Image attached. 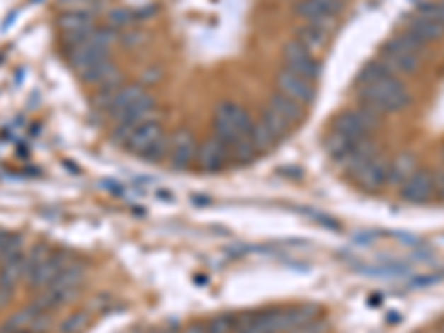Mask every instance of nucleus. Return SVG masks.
I'll return each instance as SVG.
<instances>
[{
	"label": "nucleus",
	"instance_id": "obj_13",
	"mask_svg": "<svg viewBox=\"0 0 444 333\" xmlns=\"http://www.w3.org/2000/svg\"><path fill=\"white\" fill-rule=\"evenodd\" d=\"M195 152H198V147H195L189 131L180 129L171 136L167 156H169V160H171V164L176 166V169H185V166L195 158Z\"/></svg>",
	"mask_w": 444,
	"mask_h": 333
},
{
	"label": "nucleus",
	"instance_id": "obj_30",
	"mask_svg": "<svg viewBox=\"0 0 444 333\" xmlns=\"http://www.w3.org/2000/svg\"><path fill=\"white\" fill-rule=\"evenodd\" d=\"M295 3H298V0H295Z\"/></svg>",
	"mask_w": 444,
	"mask_h": 333
},
{
	"label": "nucleus",
	"instance_id": "obj_18",
	"mask_svg": "<svg viewBox=\"0 0 444 333\" xmlns=\"http://www.w3.org/2000/svg\"><path fill=\"white\" fill-rule=\"evenodd\" d=\"M21 278H25V254L18 252L3 258V264H0V287L13 289Z\"/></svg>",
	"mask_w": 444,
	"mask_h": 333
},
{
	"label": "nucleus",
	"instance_id": "obj_23",
	"mask_svg": "<svg viewBox=\"0 0 444 333\" xmlns=\"http://www.w3.org/2000/svg\"><path fill=\"white\" fill-rule=\"evenodd\" d=\"M418 16L444 27V3H422L418 7Z\"/></svg>",
	"mask_w": 444,
	"mask_h": 333
},
{
	"label": "nucleus",
	"instance_id": "obj_5",
	"mask_svg": "<svg viewBox=\"0 0 444 333\" xmlns=\"http://www.w3.org/2000/svg\"><path fill=\"white\" fill-rule=\"evenodd\" d=\"M283 69L298 74L311 82H316L322 74V67L316 58V54H311L307 47H302L298 40H289L283 47Z\"/></svg>",
	"mask_w": 444,
	"mask_h": 333
},
{
	"label": "nucleus",
	"instance_id": "obj_16",
	"mask_svg": "<svg viewBox=\"0 0 444 333\" xmlns=\"http://www.w3.org/2000/svg\"><path fill=\"white\" fill-rule=\"evenodd\" d=\"M382 62L389 67L393 74H414L420 67V56L402 52V49L387 43L385 52H382Z\"/></svg>",
	"mask_w": 444,
	"mask_h": 333
},
{
	"label": "nucleus",
	"instance_id": "obj_27",
	"mask_svg": "<svg viewBox=\"0 0 444 333\" xmlns=\"http://www.w3.org/2000/svg\"><path fill=\"white\" fill-rule=\"evenodd\" d=\"M185 333H207V324H191Z\"/></svg>",
	"mask_w": 444,
	"mask_h": 333
},
{
	"label": "nucleus",
	"instance_id": "obj_28",
	"mask_svg": "<svg viewBox=\"0 0 444 333\" xmlns=\"http://www.w3.org/2000/svg\"><path fill=\"white\" fill-rule=\"evenodd\" d=\"M436 191L444 198V176L442 178H436Z\"/></svg>",
	"mask_w": 444,
	"mask_h": 333
},
{
	"label": "nucleus",
	"instance_id": "obj_26",
	"mask_svg": "<svg viewBox=\"0 0 444 333\" xmlns=\"http://www.w3.org/2000/svg\"><path fill=\"white\" fill-rule=\"evenodd\" d=\"M11 291H13V289L0 287V309H3L5 305H9V300H11Z\"/></svg>",
	"mask_w": 444,
	"mask_h": 333
},
{
	"label": "nucleus",
	"instance_id": "obj_11",
	"mask_svg": "<svg viewBox=\"0 0 444 333\" xmlns=\"http://www.w3.org/2000/svg\"><path fill=\"white\" fill-rule=\"evenodd\" d=\"M69 264V260L64 258L62 254H54V256H47L40 264H38V269L31 273L27 278V282L34 289H47V287H52L56 278L60 276V271L64 269V266Z\"/></svg>",
	"mask_w": 444,
	"mask_h": 333
},
{
	"label": "nucleus",
	"instance_id": "obj_15",
	"mask_svg": "<svg viewBox=\"0 0 444 333\" xmlns=\"http://www.w3.org/2000/svg\"><path fill=\"white\" fill-rule=\"evenodd\" d=\"M295 16H300L304 23L322 27L326 31H331L336 25V16L326 7H322L318 0H298L295 3Z\"/></svg>",
	"mask_w": 444,
	"mask_h": 333
},
{
	"label": "nucleus",
	"instance_id": "obj_12",
	"mask_svg": "<svg viewBox=\"0 0 444 333\" xmlns=\"http://www.w3.org/2000/svg\"><path fill=\"white\" fill-rule=\"evenodd\" d=\"M93 29V18L87 11H67L64 16H60V31L67 45L82 40Z\"/></svg>",
	"mask_w": 444,
	"mask_h": 333
},
{
	"label": "nucleus",
	"instance_id": "obj_14",
	"mask_svg": "<svg viewBox=\"0 0 444 333\" xmlns=\"http://www.w3.org/2000/svg\"><path fill=\"white\" fill-rule=\"evenodd\" d=\"M195 160L203 164V169L216 171L232 158H229V147L222 140H218L216 136H213L211 140H207V142H203L198 147V152H195Z\"/></svg>",
	"mask_w": 444,
	"mask_h": 333
},
{
	"label": "nucleus",
	"instance_id": "obj_4",
	"mask_svg": "<svg viewBox=\"0 0 444 333\" xmlns=\"http://www.w3.org/2000/svg\"><path fill=\"white\" fill-rule=\"evenodd\" d=\"M377 125H380V113L363 105L353 111L340 113L334 123V131H340L342 136H347L351 140H363V138H371V133L377 129Z\"/></svg>",
	"mask_w": 444,
	"mask_h": 333
},
{
	"label": "nucleus",
	"instance_id": "obj_7",
	"mask_svg": "<svg viewBox=\"0 0 444 333\" xmlns=\"http://www.w3.org/2000/svg\"><path fill=\"white\" fill-rule=\"evenodd\" d=\"M275 85H278V91L287 96L289 100H293V103H298L300 107H307L316 100V82H311L293 72H287V69L278 72Z\"/></svg>",
	"mask_w": 444,
	"mask_h": 333
},
{
	"label": "nucleus",
	"instance_id": "obj_25",
	"mask_svg": "<svg viewBox=\"0 0 444 333\" xmlns=\"http://www.w3.org/2000/svg\"><path fill=\"white\" fill-rule=\"evenodd\" d=\"M318 3H320L322 7H326L334 16H338V13L344 9V3H347V0H318Z\"/></svg>",
	"mask_w": 444,
	"mask_h": 333
},
{
	"label": "nucleus",
	"instance_id": "obj_1",
	"mask_svg": "<svg viewBox=\"0 0 444 333\" xmlns=\"http://www.w3.org/2000/svg\"><path fill=\"white\" fill-rule=\"evenodd\" d=\"M360 100L377 113H393L409 107L411 94L396 76H387L360 87Z\"/></svg>",
	"mask_w": 444,
	"mask_h": 333
},
{
	"label": "nucleus",
	"instance_id": "obj_29",
	"mask_svg": "<svg viewBox=\"0 0 444 333\" xmlns=\"http://www.w3.org/2000/svg\"><path fill=\"white\" fill-rule=\"evenodd\" d=\"M152 333H173V329H169V327H164V329H156V331H152Z\"/></svg>",
	"mask_w": 444,
	"mask_h": 333
},
{
	"label": "nucleus",
	"instance_id": "obj_2",
	"mask_svg": "<svg viewBox=\"0 0 444 333\" xmlns=\"http://www.w3.org/2000/svg\"><path fill=\"white\" fill-rule=\"evenodd\" d=\"M113 43V33L109 29H93L85 38L67 45V58L69 64L80 74L87 67L96 64L98 60L109 58V49Z\"/></svg>",
	"mask_w": 444,
	"mask_h": 333
},
{
	"label": "nucleus",
	"instance_id": "obj_6",
	"mask_svg": "<svg viewBox=\"0 0 444 333\" xmlns=\"http://www.w3.org/2000/svg\"><path fill=\"white\" fill-rule=\"evenodd\" d=\"M164 140H167V136H164L160 120L158 118H152V120H147V123L136 125L134 129H129L127 136L123 138V145L129 149L131 154H138V156L147 158L152 149L158 147Z\"/></svg>",
	"mask_w": 444,
	"mask_h": 333
},
{
	"label": "nucleus",
	"instance_id": "obj_22",
	"mask_svg": "<svg viewBox=\"0 0 444 333\" xmlns=\"http://www.w3.org/2000/svg\"><path fill=\"white\" fill-rule=\"evenodd\" d=\"M260 123L269 129V133H271V136H273L278 142H280V140L287 136V133H289V129H291V125L283 118V115H278V113H275L273 109H269V107H267L265 111H262Z\"/></svg>",
	"mask_w": 444,
	"mask_h": 333
},
{
	"label": "nucleus",
	"instance_id": "obj_17",
	"mask_svg": "<svg viewBox=\"0 0 444 333\" xmlns=\"http://www.w3.org/2000/svg\"><path fill=\"white\" fill-rule=\"evenodd\" d=\"M295 40H298L302 47H307L311 54H320L322 49L326 47V40H329V31L322 29V27H316V25H309L304 23L302 27L295 29Z\"/></svg>",
	"mask_w": 444,
	"mask_h": 333
},
{
	"label": "nucleus",
	"instance_id": "obj_3",
	"mask_svg": "<svg viewBox=\"0 0 444 333\" xmlns=\"http://www.w3.org/2000/svg\"><path fill=\"white\" fill-rule=\"evenodd\" d=\"M251 125L254 120L249 118V113L236 103H222L213 113V136L222 140L227 147L246 136L251 131Z\"/></svg>",
	"mask_w": 444,
	"mask_h": 333
},
{
	"label": "nucleus",
	"instance_id": "obj_24",
	"mask_svg": "<svg viewBox=\"0 0 444 333\" xmlns=\"http://www.w3.org/2000/svg\"><path fill=\"white\" fill-rule=\"evenodd\" d=\"M236 322L238 318H234V315H218V318L207 322V333H229L236 329Z\"/></svg>",
	"mask_w": 444,
	"mask_h": 333
},
{
	"label": "nucleus",
	"instance_id": "obj_21",
	"mask_svg": "<svg viewBox=\"0 0 444 333\" xmlns=\"http://www.w3.org/2000/svg\"><path fill=\"white\" fill-rule=\"evenodd\" d=\"M416 171V160L414 156L409 154H402L398 156L393 162H389V182L393 185H402V182Z\"/></svg>",
	"mask_w": 444,
	"mask_h": 333
},
{
	"label": "nucleus",
	"instance_id": "obj_19",
	"mask_svg": "<svg viewBox=\"0 0 444 333\" xmlns=\"http://www.w3.org/2000/svg\"><path fill=\"white\" fill-rule=\"evenodd\" d=\"M404 31H409L411 36H416L424 45L431 43V40H440L444 36V27L442 25H436L431 21H426V18H422V16H418V13L414 16V18L406 21V29Z\"/></svg>",
	"mask_w": 444,
	"mask_h": 333
},
{
	"label": "nucleus",
	"instance_id": "obj_20",
	"mask_svg": "<svg viewBox=\"0 0 444 333\" xmlns=\"http://www.w3.org/2000/svg\"><path fill=\"white\" fill-rule=\"evenodd\" d=\"M269 109H273L278 115H283V118H285L291 127H295V125H298V123L304 118V113H302L304 107H300L298 103H293V100H289V98L283 96L280 91H278V94H271V98H269Z\"/></svg>",
	"mask_w": 444,
	"mask_h": 333
},
{
	"label": "nucleus",
	"instance_id": "obj_31",
	"mask_svg": "<svg viewBox=\"0 0 444 333\" xmlns=\"http://www.w3.org/2000/svg\"><path fill=\"white\" fill-rule=\"evenodd\" d=\"M442 154H444V152H442Z\"/></svg>",
	"mask_w": 444,
	"mask_h": 333
},
{
	"label": "nucleus",
	"instance_id": "obj_8",
	"mask_svg": "<svg viewBox=\"0 0 444 333\" xmlns=\"http://www.w3.org/2000/svg\"><path fill=\"white\" fill-rule=\"evenodd\" d=\"M351 178L358 182V187L367 191H377L389 182V162L380 156H373L367 162H363L358 169L351 171Z\"/></svg>",
	"mask_w": 444,
	"mask_h": 333
},
{
	"label": "nucleus",
	"instance_id": "obj_10",
	"mask_svg": "<svg viewBox=\"0 0 444 333\" xmlns=\"http://www.w3.org/2000/svg\"><path fill=\"white\" fill-rule=\"evenodd\" d=\"M78 76H80L82 80H85L87 85H96V87H98V91H103V89H111V87H120V85H123L118 67L113 64L109 58L98 60L96 64L87 67L85 72H80Z\"/></svg>",
	"mask_w": 444,
	"mask_h": 333
},
{
	"label": "nucleus",
	"instance_id": "obj_9",
	"mask_svg": "<svg viewBox=\"0 0 444 333\" xmlns=\"http://www.w3.org/2000/svg\"><path fill=\"white\" fill-rule=\"evenodd\" d=\"M433 193H436V176L426 169H418L411 174L402 182V189H400V196L406 200V203H414V205L426 203Z\"/></svg>",
	"mask_w": 444,
	"mask_h": 333
}]
</instances>
